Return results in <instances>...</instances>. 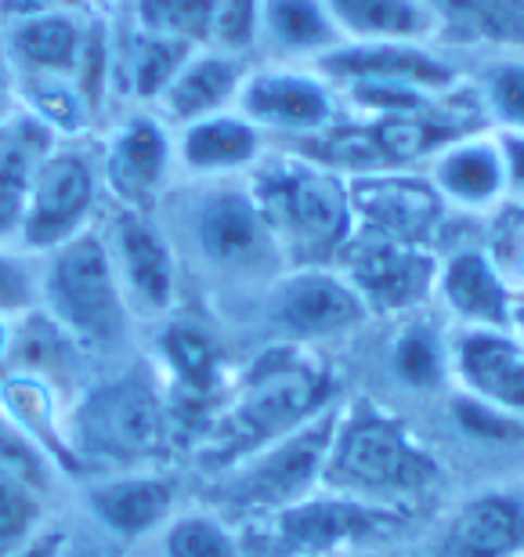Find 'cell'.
<instances>
[{"mask_svg": "<svg viewBox=\"0 0 524 557\" xmlns=\"http://www.w3.org/2000/svg\"><path fill=\"white\" fill-rule=\"evenodd\" d=\"M337 403V373L319 348L267 341L236 370L228 398L196 438V471L203 474V482L225 474L267 442L283 438Z\"/></svg>", "mask_w": 524, "mask_h": 557, "instance_id": "6da1fadb", "label": "cell"}, {"mask_svg": "<svg viewBox=\"0 0 524 557\" xmlns=\"http://www.w3.org/2000/svg\"><path fill=\"white\" fill-rule=\"evenodd\" d=\"M182 275H196L214 294L258 297L286 272L283 250L267 228L247 177L228 182H177L155 210Z\"/></svg>", "mask_w": 524, "mask_h": 557, "instance_id": "7a4b0ae2", "label": "cell"}, {"mask_svg": "<svg viewBox=\"0 0 524 557\" xmlns=\"http://www.w3.org/2000/svg\"><path fill=\"white\" fill-rule=\"evenodd\" d=\"M445 467L438 453L398 413L373 398L340 403L322 488L362 504L412 515L438 493Z\"/></svg>", "mask_w": 524, "mask_h": 557, "instance_id": "3957f363", "label": "cell"}, {"mask_svg": "<svg viewBox=\"0 0 524 557\" xmlns=\"http://www.w3.org/2000/svg\"><path fill=\"white\" fill-rule=\"evenodd\" d=\"M65 445L80 478L166 467L174 431L152 359L84 384L65 406Z\"/></svg>", "mask_w": 524, "mask_h": 557, "instance_id": "277c9868", "label": "cell"}, {"mask_svg": "<svg viewBox=\"0 0 524 557\" xmlns=\"http://www.w3.org/2000/svg\"><path fill=\"white\" fill-rule=\"evenodd\" d=\"M247 182L286 269L333 264L359 232L348 177L294 149L272 145Z\"/></svg>", "mask_w": 524, "mask_h": 557, "instance_id": "5b68a950", "label": "cell"}, {"mask_svg": "<svg viewBox=\"0 0 524 557\" xmlns=\"http://www.w3.org/2000/svg\"><path fill=\"white\" fill-rule=\"evenodd\" d=\"M40 261V311L87 359H116L138 330L120 294L102 228H87Z\"/></svg>", "mask_w": 524, "mask_h": 557, "instance_id": "8992f818", "label": "cell"}, {"mask_svg": "<svg viewBox=\"0 0 524 557\" xmlns=\"http://www.w3.org/2000/svg\"><path fill=\"white\" fill-rule=\"evenodd\" d=\"M340 403L329 406L326 413L311 417L283 438L267 442L264 449L247 456L232 471L207 478L203 493L196 499L207 507H214L221 518H228L232 525H247L286 510L308 499L322 488V471H326V456L333 431H337Z\"/></svg>", "mask_w": 524, "mask_h": 557, "instance_id": "52a82bcc", "label": "cell"}, {"mask_svg": "<svg viewBox=\"0 0 524 557\" xmlns=\"http://www.w3.org/2000/svg\"><path fill=\"white\" fill-rule=\"evenodd\" d=\"M236 529L247 557H337L354 547L406 543L416 518L319 488L294 507Z\"/></svg>", "mask_w": 524, "mask_h": 557, "instance_id": "ba28073f", "label": "cell"}, {"mask_svg": "<svg viewBox=\"0 0 524 557\" xmlns=\"http://www.w3.org/2000/svg\"><path fill=\"white\" fill-rule=\"evenodd\" d=\"M105 214V185L98 145L87 138L54 141L33 174L29 203L22 214L18 247L43 258L54 247L84 236Z\"/></svg>", "mask_w": 524, "mask_h": 557, "instance_id": "9c48e42d", "label": "cell"}, {"mask_svg": "<svg viewBox=\"0 0 524 557\" xmlns=\"http://www.w3.org/2000/svg\"><path fill=\"white\" fill-rule=\"evenodd\" d=\"M113 261L120 294L127 300L134 326H163L177 315L182 300V261L174 253V243L166 236L163 221L145 210H127L105 203V214L98 221Z\"/></svg>", "mask_w": 524, "mask_h": 557, "instance_id": "30bf717a", "label": "cell"}, {"mask_svg": "<svg viewBox=\"0 0 524 557\" xmlns=\"http://www.w3.org/2000/svg\"><path fill=\"white\" fill-rule=\"evenodd\" d=\"M258 300L275 333L272 341L304 344V348L344 341L373 322L362 294L337 264L286 269L261 289Z\"/></svg>", "mask_w": 524, "mask_h": 557, "instance_id": "8fae6325", "label": "cell"}, {"mask_svg": "<svg viewBox=\"0 0 524 557\" xmlns=\"http://www.w3.org/2000/svg\"><path fill=\"white\" fill-rule=\"evenodd\" d=\"M236 109L272 145H289L340 124L344 102L326 76L311 65L253 62Z\"/></svg>", "mask_w": 524, "mask_h": 557, "instance_id": "7c38bea8", "label": "cell"}, {"mask_svg": "<svg viewBox=\"0 0 524 557\" xmlns=\"http://www.w3.org/2000/svg\"><path fill=\"white\" fill-rule=\"evenodd\" d=\"M98 166L109 203L155 214L177 185L174 131L152 109H130L98 145Z\"/></svg>", "mask_w": 524, "mask_h": 557, "instance_id": "4fadbf2b", "label": "cell"}, {"mask_svg": "<svg viewBox=\"0 0 524 557\" xmlns=\"http://www.w3.org/2000/svg\"><path fill=\"white\" fill-rule=\"evenodd\" d=\"M185 496L188 493L182 474H174L171 467L91 474L80 485L84 518L105 540H113L127 550L145 547L188 504Z\"/></svg>", "mask_w": 524, "mask_h": 557, "instance_id": "5bb4252c", "label": "cell"}, {"mask_svg": "<svg viewBox=\"0 0 524 557\" xmlns=\"http://www.w3.org/2000/svg\"><path fill=\"white\" fill-rule=\"evenodd\" d=\"M333 264L362 294L373 319H409L434 300L438 253H431V247L354 232Z\"/></svg>", "mask_w": 524, "mask_h": 557, "instance_id": "9a60e30c", "label": "cell"}, {"mask_svg": "<svg viewBox=\"0 0 524 557\" xmlns=\"http://www.w3.org/2000/svg\"><path fill=\"white\" fill-rule=\"evenodd\" d=\"M326 81L344 87H406L445 98L463 87V70L438 44H337L311 65Z\"/></svg>", "mask_w": 524, "mask_h": 557, "instance_id": "2e32d148", "label": "cell"}, {"mask_svg": "<svg viewBox=\"0 0 524 557\" xmlns=\"http://www.w3.org/2000/svg\"><path fill=\"white\" fill-rule=\"evenodd\" d=\"M524 554V478L466 493L431 529L416 557H517Z\"/></svg>", "mask_w": 524, "mask_h": 557, "instance_id": "e0dca14e", "label": "cell"}, {"mask_svg": "<svg viewBox=\"0 0 524 557\" xmlns=\"http://www.w3.org/2000/svg\"><path fill=\"white\" fill-rule=\"evenodd\" d=\"M348 185H351L354 225L365 236L427 247V239L441 225L445 210H449L431 188L427 174L420 171L362 174L351 177Z\"/></svg>", "mask_w": 524, "mask_h": 557, "instance_id": "ac0fdd59", "label": "cell"}, {"mask_svg": "<svg viewBox=\"0 0 524 557\" xmlns=\"http://www.w3.org/2000/svg\"><path fill=\"white\" fill-rule=\"evenodd\" d=\"M514 300V286L485 247H460L438 258L431 305L441 308L452 330H510Z\"/></svg>", "mask_w": 524, "mask_h": 557, "instance_id": "d6986e66", "label": "cell"}, {"mask_svg": "<svg viewBox=\"0 0 524 557\" xmlns=\"http://www.w3.org/2000/svg\"><path fill=\"white\" fill-rule=\"evenodd\" d=\"M452 387L524 420V341L514 330H452Z\"/></svg>", "mask_w": 524, "mask_h": 557, "instance_id": "ffe728a7", "label": "cell"}, {"mask_svg": "<svg viewBox=\"0 0 524 557\" xmlns=\"http://www.w3.org/2000/svg\"><path fill=\"white\" fill-rule=\"evenodd\" d=\"M272 149L258 127L239 109L203 116L174 131L177 182H228L247 177Z\"/></svg>", "mask_w": 524, "mask_h": 557, "instance_id": "44dd1931", "label": "cell"}, {"mask_svg": "<svg viewBox=\"0 0 524 557\" xmlns=\"http://www.w3.org/2000/svg\"><path fill=\"white\" fill-rule=\"evenodd\" d=\"M423 174L441 203L460 214H492L510 199L503 152L492 131H474L445 145Z\"/></svg>", "mask_w": 524, "mask_h": 557, "instance_id": "7402d4cb", "label": "cell"}, {"mask_svg": "<svg viewBox=\"0 0 524 557\" xmlns=\"http://www.w3.org/2000/svg\"><path fill=\"white\" fill-rule=\"evenodd\" d=\"M250 65L253 62L239 59V54H225L217 48H196L177 65L171 84L155 98L152 113L171 131L196 124V120H203V116L228 113V109H236L239 102V91H242V84H247Z\"/></svg>", "mask_w": 524, "mask_h": 557, "instance_id": "603a6c76", "label": "cell"}, {"mask_svg": "<svg viewBox=\"0 0 524 557\" xmlns=\"http://www.w3.org/2000/svg\"><path fill=\"white\" fill-rule=\"evenodd\" d=\"M87 40H91V22H84L76 11L40 8L11 22L4 54L15 65L18 81H37V76L76 81Z\"/></svg>", "mask_w": 524, "mask_h": 557, "instance_id": "cb8c5ba5", "label": "cell"}, {"mask_svg": "<svg viewBox=\"0 0 524 557\" xmlns=\"http://www.w3.org/2000/svg\"><path fill=\"white\" fill-rule=\"evenodd\" d=\"M54 141L59 138L26 109H8V116L0 120V243L18 247L33 174Z\"/></svg>", "mask_w": 524, "mask_h": 557, "instance_id": "d4e9b609", "label": "cell"}, {"mask_svg": "<svg viewBox=\"0 0 524 557\" xmlns=\"http://www.w3.org/2000/svg\"><path fill=\"white\" fill-rule=\"evenodd\" d=\"M434 18V44L524 54V0H420Z\"/></svg>", "mask_w": 524, "mask_h": 557, "instance_id": "484cf974", "label": "cell"}, {"mask_svg": "<svg viewBox=\"0 0 524 557\" xmlns=\"http://www.w3.org/2000/svg\"><path fill=\"white\" fill-rule=\"evenodd\" d=\"M337 44L344 37L322 0H261L258 54L264 62L315 65Z\"/></svg>", "mask_w": 524, "mask_h": 557, "instance_id": "4316f807", "label": "cell"}, {"mask_svg": "<svg viewBox=\"0 0 524 557\" xmlns=\"http://www.w3.org/2000/svg\"><path fill=\"white\" fill-rule=\"evenodd\" d=\"M452 330L445 333L438 322L427 315H409L398 326L395 341L387 344V373L395 384L409 395H445L452 387V351H449Z\"/></svg>", "mask_w": 524, "mask_h": 557, "instance_id": "83f0119b", "label": "cell"}, {"mask_svg": "<svg viewBox=\"0 0 524 557\" xmlns=\"http://www.w3.org/2000/svg\"><path fill=\"white\" fill-rule=\"evenodd\" d=\"M348 44H434V18L420 0H322Z\"/></svg>", "mask_w": 524, "mask_h": 557, "instance_id": "f1b7e54d", "label": "cell"}, {"mask_svg": "<svg viewBox=\"0 0 524 557\" xmlns=\"http://www.w3.org/2000/svg\"><path fill=\"white\" fill-rule=\"evenodd\" d=\"M192 51L196 48H185V44L145 33L141 26H134L127 18V33L116 40V48H109V73H116L120 91L127 98H134L141 109H152L155 98L163 95V87L171 84V76L177 73V65Z\"/></svg>", "mask_w": 524, "mask_h": 557, "instance_id": "f546056e", "label": "cell"}, {"mask_svg": "<svg viewBox=\"0 0 524 557\" xmlns=\"http://www.w3.org/2000/svg\"><path fill=\"white\" fill-rule=\"evenodd\" d=\"M141 557H247L242 554L239 529L221 518L214 507L188 496V504L138 547Z\"/></svg>", "mask_w": 524, "mask_h": 557, "instance_id": "4dcf8cb0", "label": "cell"}, {"mask_svg": "<svg viewBox=\"0 0 524 557\" xmlns=\"http://www.w3.org/2000/svg\"><path fill=\"white\" fill-rule=\"evenodd\" d=\"M471 91L477 106H482L488 131L524 135V54H496V59H488Z\"/></svg>", "mask_w": 524, "mask_h": 557, "instance_id": "1f68e13d", "label": "cell"}, {"mask_svg": "<svg viewBox=\"0 0 524 557\" xmlns=\"http://www.w3.org/2000/svg\"><path fill=\"white\" fill-rule=\"evenodd\" d=\"M217 0H130V22L185 48H207Z\"/></svg>", "mask_w": 524, "mask_h": 557, "instance_id": "d6a6232c", "label": "cell"}, {"mask_svg": "<svg viewBox=\"0 0 524 557\" xmlns=\"http://www.w3.org/2000/svg\"><path fill=\"white\" fill-rule=\"evenodd\" d=\"M0 471H8L11 478H18L22 485H29L33 493L48 499H54L65 478L62 467L54 463V456L8 409H0Z\"/></svg>", "mask_w": 524, "mask_h": 557, "instance_id": "836d02e7", "label": "cell"}, {"mask_svg": "<svg viewBox=\"0 0 524 557\" xmlns=\"http://www.w3.org/2000/svg\"><path fill=\"white\" fill-rule=\"evenodd\" d=\"M441 398L445 417L452 420V428L463 442L485 445V449H517V445H524V420L460 392V387H449Z\"/></svg>", "mask_w": 524, "mask_h": 557, "instance_id": "e575fe53", "label": "cell"}, {"mask_svg": "<svg viewBox=\"0 0 524 557\" xmlns=\"http://www.w3.org/2000/svg\"><path fill=\"white\" fill-rule=\"evenodd\" d=\"M48 521H54L51 499L33 493L29 485H22L18 478H11L8 471H0V557L15 554L22 543H29Z\"/></svg>", "mask_w": 524, "mask_h": 557, "instance_id": "d590c367", "label": "cell"}, {"mask_svg": "<svg viewBox=\"0 0 524 557\" xmlns=\"http://www.w3.org/2000/svg\"><path fill=\"white\" fill-rule=\"evenodd\" d=\"M40 308V261L22 247L0 243V333H11Z\"/></svg>", "mask_w": 524, "mask_h": 557, "instance_id": "8d00e7d4", "label": "cell"}, {"mask_svg": "<svg viewBox=\"0 0 524 557\" xmlns=\"http://www.w3.org/2000/svg\"><path fill=\"white\" fill-rule=\"evenodd\" d=\"M258 37H261V0H217L207 48L239 54V59L253 62Z\"/></svg>", "mask_w": 524, "mask_h": 557, "instance_id": "74e56055", "label": "cell"}, {"mask_svg": "<svg viewBox=\"0 0 524 557\" xmlns=\"http://www.w3.org/2000/svg\"><path fill=\"white\" fill-rule=\"evenodd\" d=\"M70 550H73L70 529H65L62 521H48L37 536H33L29 543H22V547L8 557H70Z\"/></svg>", "mask_w": 524, "mask_h": 557, "instance_id": "f35d334b", "label": "cell"}, {"mask_svg": "<svg viewBox=\"0 0 524 557\" xmlns=\"http://www.w3.org/2000/svg\"><path fill=\"white\" fill-rule=\"evenodd\" d=\"M499 264V272L507 275V283L514 286V294H524V228H514L503 239L499 250H488Z\"/></svg>", "mask_w": 524, "mask_h": 557, "instance_id": "ab89813d", "label": "cell"}, {"mask_svg": "<svg viewBox=\"0 0 524 557\" xmlns=\"http://www.w3.org/2000/svg\"><path fill=\"white\" fill-rule=\"evenodd\" d=\"M492 135L499 141V152H503L510 196H524V135H514V131H492Z\"/></svg>", "mask_w": 524, "mask_h": 557, "instance_id": "60d3db41", "label": "cell"}, {"mask_svg": "<svg viewBox=\"0 0 524 557\" xmlns=\"http://www.w3.org/2000/svg\"><path fill=\"white\" fill-rule=\"evenodd\" d=\"M337 557H416V550H409L406 543H376V547H354Z\"/></svg>", "mask_w": 524, "mask_h": 557, "instance_id": "b9f144b4", "label": "cell"}, {"mask_svg": "<svg viewBox=\"0 0 524 557\" xmlns=\"http://www.w3.org/2000/svg\"><path fill=\"white\" fill-rule=\"evenodd\" d=\"M510 330L524 341V294H517V300H514V322H510Z\"/></svg>", "mask_w": 524, "mask_h": 557, "instance_id": "7bdbcfd3", "label": "cell"}, {"mask_svg": "<svg viewBox=\"0 0 524 557\" xmlns=\"http://www.w3.org/2000/svg\"><path fill=\"white\" fill-rule=\"evenodd\" d=\"M70 557H87V554H80V550H76V547H73V550H70Z\"/></svg>", "mask_w": 524, "mask_h": 557, "instance_id": "ee69618b", "label": "cell"}, {"mask_svg": "<svg viewBox=\"0 0 524 557\" xmlns=\"http://www.w3.org/2000/svg\"><path fill=\"white\" fill-rule=\"evenodd\" d=\"M517 557H524V554H517Z\"/></svg>", "mask_w": 524, "mask_h": 557, "instance_id": "f6af8a7d", "label": "cell"}]
</instances>
